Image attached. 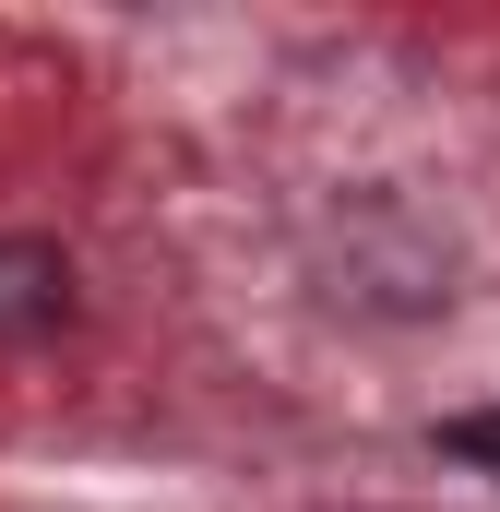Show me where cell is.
Here are the masks:
<instances>
[{
  "instance_id": "cell-1",
  "label": "cell",
  "mask_w": 500,
  "mask_h": 512,
  "mask_svg": "<svg viewBox=\"0 0 500 512\" xmlns=\"http://www.w3.org/2000/svg\"><path fill=\"white\" fill-rule=\"evenodd\" d=\"M72 310L84 298H72V251L60 239H0V358L12 346H48Z\"/></svg>"
},
{
  "instance_id": "cell-2",
  "label": "cell",
  "mask_w": 500,
  "mask_h": 512,
  "mask_svg": "<svg viewBox=\"0 0 500 512\" xmlns=\"http://www.w3.org/2000/svg\"><path fill=\"white\" fill-rule=\"evenodd\" d=\"M441 453H453V465H489V477H500V405H465V417H441Z\"/></svg>"
}]
</instances>
